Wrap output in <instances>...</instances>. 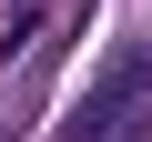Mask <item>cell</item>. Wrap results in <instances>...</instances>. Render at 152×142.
<instances>
[{"label":"cell","mask_w":152,"mask_h":142,"mask_svg":"<svg viewBox=\"0 0 152 142\" xmlns=\"http://www.w3.org/2000/svg\"><path fill=\"white\" fill-rule=\"evenodd\" d=\"M142 91H152V61H142V51H122L102 81L51 122V142H132V132H142Z\"/></svg>","instance_id":"obj_1"}]
</instances>
